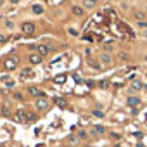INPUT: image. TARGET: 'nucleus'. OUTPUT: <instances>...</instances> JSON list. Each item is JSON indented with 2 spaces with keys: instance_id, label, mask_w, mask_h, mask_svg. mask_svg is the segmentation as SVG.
<instances>
[{
  "instance_id": "nucleus-16",
  "label": "nucleus",
  "mask_w": 147,
  "mask_h": 147,
  "mask_svg": "<svg viewBox=\"0 0 147 147\" xmlns=\"http://www.w3.org/2000/svg\"><path fill=\"white\" fill-rule=\"evenodd\" d=\"M33 12H35V14H43V7L38 5V4H35V5H33Z\"/></svg>"
},
{
  "instance_id": "nucleus-12",
  "label": "nucleus",
  "mask_w": 147,
  "mask_h": 147,
  "mask_svg": "<svg viewBox=\"0 0 147 147\" xmlns=\"http://www.w3.org/2000/svg\"><path fill=\"white\" fill-rule=\"evenodd\" d=\"M130 87H131V90H142V88H144V85H142V82H138V80H133Z\"/></svg>"
},
{
  "instance_id": "nucleus-23",
  "label": "nucleus",
  "mask_w": 147,
  "mask_h": 147,
  "mask_svg": "<svg viewBox=\"0 0 147 147\" xmlns=\"http://www.w3.org/2000/svg\"><path fill=\"white\" fill-rule=\"evenodd\" d=\"M67 31H69V35H73V36H76V35H78V31H76L75 28H69Z\"/></svg>"
},
{
  "instance_id": "nucleus-9",
  "label": "nucleus",
  "mask_w": 147,
  "mask_h": 147,
  "mask_svg": "<svg viewBox=\"0 0 147 147\" xmlns=\"http://www.w3.org/2000/svg\"><path fill=\"white\" fill-rule=\"evenodd\" d=\"M36 52L43 57V55H47V54L50 52V47H47V45H38V47H36Z\"/></svg>"
},
{
  "instance_id": "nucleus-26",
  "label": "nucleus",
  "mask_w": 147,
  "mask_h": 147,
  "mask_svg": "<svg viewBox=\"0 0 147 147\" xmlns=\"http://www.w3.org/2000/svg\"><path fill=\"white\" fill-rule=\"evenodd\" d=\"M83 38H85V40H87V42H92V40H94V36H92V35H85V36H83Z\"/></svg>"
},
{
  "instance_id": "nucleus-29",
  "label": "nucleus",
  "mask_w": 147,
  "mask_h": 147,
  "mask_svg": "<svg viewBox=\"0 0 147 147\" xmlns=\"http://www.w3.org/2000/svg\"><path fill=\"white\" fill-rule=\"evenodd\" d=\"M5 85H7V87H9V88H12V87H14V82H7V83H5Z\"/></svg>"
},
{
  "instance_id": "nucleus-3",
  "label": "nucleus",
  "mask_w": 147,
  "mask_h": 147,
  "mask_svg": "<svg viewBox=\"0 0 147 147\" xmlns=\"http://www.w3.org/2000/svg\"><path fill=\"white\" fill-rule=\"evenodd\" d=\"M14 119H16L18 123H26V121H28V113H26V111H23V109H19V111L16 113Z\"/></svg>"
},
{
  "instance_id": "nucleus-20",
  "label": "nucleus",
  "mask_w": 147,
  "mask_h": 147,
  "mask_svg": "<svg viewBox=\"0 0 147 147\" xmlns=\"http://www.w3.org/2000/svg\"><path fill=\"white\" fill-rule=\"evenodd\" d=\"M36 119V114L33 111H28V121H35Z\"/></svg>"
},
{
  "instance_id": "nucleus-2",
  "label": "nucleus",
  "mask_w": 147,
  "mask_h": 147,
  "mask_svg": "<svg viewBox=\"0 0 147 147\" xmlns=\"http://www.w3.org/2000/svg\"><path fill=\"white\" fill-rule=\"evenodd\" d=\"M18 55H11L7 61H5V69H9V71H12V69H16L18 67Z\"/></svg>"
},
{
  "instance_id": "nucleus-6",
  "label": "nucleus",
  "mask_w": 147,
  "mask_h": 147,
  "mask_svg": "<svg viewBox=\"0 0 147 147\" xmlns=\"http://www.w3.org/2000/svg\"><path fill=\"white\" fill-rule=\"evenodd\" d=\"M99 59H100V62H102V64H106V66L113 62V55H111V54H107V52L100 54V55H99Z\"/></svg>"
},
{
  "instance_id": "nucleus-14",
  "label": "nucleus",
  "mask_w": 147,
  "mask_h": 147,
  "mask_svg": "<svg viewBox=\"0 0 147 147\" xmlns=\"http://www.w3.org/2000/svg\"><path fill=\"white\" fill-rule=\"evenodd\" d=\"M66 80H67V76H66V75H57V76L54 78V83H59V85H61V83H64Z\"/></svg>"
},
{
  "instance_id": "nucleus-22",
  "label": "nucleus",
  "mask_w": 147,
  "mask_h": 147,
  "mask_svg": "<svg viewBox=\"0 0 147 147\" xmlns=\"http://www.w3.org/2000/svg\"><path fill=\"white\" fill-rule=\"evenodd\" d=\"M94 116H97V118H104V113L99 111V109H95V111H94Z\"/></svg>"
},
{
  "instance_id": "nucleus-7",
  "label": "nucleus",
  "mask_w": 147,
  "mask_h": 147,
  "mask_svg": "<svg viewBox=\"0 0 147 147\" xmlns=\"http://www.w3.org/2000/svg\"><path fill=\"white\" fill-rule=\"evenodd\" d=\"M28 94L33 95V97H36V95H38V97H45V94H43L38 87H30V88H28Z\"/></svg>"
},
{
  "instance_id": "nucleus-8",
  "label": "nucleus",
  "mask_w": 147,
  "mask_h": 147,
  "mask_svg": "<svg viewBox=\"0 0 147 147\" xmlns=\"http://www.w3.org/2000/svg\"><path fill=\"white\" fill-rule=\"evenodd\" d=\"M33 75H35V73H33V69L26 67V69H23V73H21V80H28V78H31Z\"/></svg>"
},
{
  "instance_id": "nucleus-27",
  "label": "nucleus",
  "mask_w": 147,
  "mask_h": 147,
  "mask_svg": "<svg viewBox=\"0 0 147 147\" xmlns=\"http://www.w3.org/2000/svg\"><path fill=\"white\" fill-rule=\"evenodd\" d=\"M5 26H7V28H12L14 24H12V21H9V19H7V21H5Z\"/></svg>"
},
{
  "instance_id": "nucleus-31",
  "label": "nucleus",
  "mask_w": 147,
  "mask_h": 147,
  "mask_svg": "<svg viewBox=\"0 0 147 147\" xmlns=\"http://www.w3.org/2000/svg\"><path fill=\"white\" fill-rule=\"evenodd\" d=\"M90 2H95V4H97V0H90Z\"/></svg>"
},
{
  "instance_id": "nucleus-4",
  "label": "nucleus",
  "mask_w": 147,
  "mask_h": 147,
  "mask_svg": "<svg viewBox=\"0 0 147 147\" xmlns=\"http://www.w3.org/2000/svg\"><path fill=\"white\" fill-rule=\"evenodd\" d=\"M47 107H49V100H47L45 97H40V99L36 100V109H38V111H45Z\"/></svg>"
},
{
  "instance_id": "nucleus-13",
  "label": "nucleus",
  "mask_w": 147,
  "mask_h": 147,
  "mask_svg": "<svg viewBox=\"0 0 147 147\" xmlns=\"http://www.w3.org/2000/svg\"><path fill=\"white\" fill-rule=\"evenodd\" d=\"M78 142H80V138H78L76 135H69V137H67V144H71V145H76Z\"/></svg>"
},
{
  "instance_id": "nucleus-28",
  "label": "nucleus",
  "mask_w": 147,
  "mask_h": 147,
  "mask_svg": "<svg viewBox=\"0 0 147 147\" xmlns=\"http://www.w3.org/2000/svg\"><path fill=\"white\" fill-rule=\"evenodd\" d=\"M14 99H18V100H21V99H23V95H21V94H14Z\"/></svg>"
},
{
  "instance_id": "nucleus-11",
  "label": "nucleus",
  "mask_w": 147,
  "mask_h": 147,
  "mask_svg": "<svg viewBox=\"0 0 147 147\" xmlns=\"http://www.w3.org/2000/svg\"><path fill=\"white\" fill-rule=\"evenodd\" d=\"M30 62H31V64H40V62H42V55H40V54L30 55Z\"/></svg>"
},
{
  "instance_id": "nucleus-18",
  "label": "nucleus",
  "mask_w": 147,
  "mask_h": 147,
  "mask_svg": "<svg viewBox=\"0 0 147 147\" xmlns=\"http://www.w3.org/2000/svg\"><path fill=\"white\" fill-rule=\"evenodd\" d=\"M137 28H140V30H147V21H138V23H137Z\"/></svg>"
},
{
  "instance_id": "nucleus-10",
  "label": "nucleus",
  "mask_w": 147,
  "mask_h": 147,
  "mask_svg": "<svg viewBox=\"0 0 147 147\" xmlns=\"http://www.w3.org/2000/svg\"><path fill=\"white\" fill-rule=\"evenodd\" d=\"M71 12H73V14H75L76 18H82V16L85 14V11H83V7H80V5H75V7H73V9H71Z\"/></svg>"
},
{
  "instance_id": "nucleus-15",
  "label": "nucleus",
  "mask_w": 147,
  "mask_h": 147,
  "mask_svg": "<svg viewBox=\"0 0 147 147\" xmlns=\"http://www.w3.org/2000/svg\"><path fill=\"white\" fill-rule=\"evenodd\" d=\"M104 131H106V128H104L102 125H97V126L92 130V133H95V135H97V133H104Z\"/></svg>"
},
{
  "instance_id": "nucleus-5",
  "label": "nucleus",
  "mask_w": 147,
  "mask_h": 147,
  "mask_svg": "<svg viewBox=\"0 0 147 147\" xmlns=\"http://www.w3.org/2000/svg\"><path fill=\"white\" fill-rule=\"evenodd\" d=\"M126 104L130 106V107H137V106H140V97H135V95H131V97H128L126 99Z\"/></svg>"
},
{
  "instance_id": "nucleus-33",
  "label": "nucleus",
  "mask_w": 147,
  "mask_h": 147,
  "mask_svg": "<svg viewBox=\"0 0 147 147\" xmlns=\"http://www.w3.org/2000/svg\"><path fill=\"white\" fill-rule=\"evenodd\" d=\"M145 61H147V55H145Z\"/></svg>"
},
{
  "instance_id": "nucleus-30",
  "label": "nucleus",
  "mask_w": 147,
  "mask_h": 147,
  "mask_svg": "<svg viewBox=\"0 0 147 147\" xmlns=\"http://www.w3.org/2000/svg\"><path fill=\"white\" fill-rule=\"evenodd\" d=\"M2 4H4V0H0V5H2Z\"/></svg>"
},
{
  "instance_id": "nucleus-21",
  "label": "nucleus",
  "mask_w": 147,
  "mask_h": 147,
  "mask_svg": "<svg viewBox=\"0 0 147 147\" xmlns=\"http://www.w3.org/2000/svg\"><path fill=\"white\" fill-rule=\"evenodd\" d=\"M87 137H88V135H87V131H83V130H82V131H78V138H80V140H85Z\"/></svg>"
},
{
  "instance_id": "nucleus-1",
  "label": "nucleus",
  "mask_w": 147,
  "mask_h": 147,
  "mask_svg": "<svg viewBox=\"0 0 147 147\" xmlns=\"http://www.w3.org/2000/svg\"><path fill=\"white\" fill-rule=\"evenodd\" d=\"M35 23H31V21H26V23H23V26H21V31H23V35H33L35 33Z\"/></svg>"
},
{
  "instance_id": "nucleus-32",
  "label": "nucleus",
  "mask_w": 147,
  "mask_h": 147,
  "mask_svg": "<svg viewBox=\"0 0 147 147\" xmlns=\"http://www.w3.org/2000/svg\"><path fill=\"white\" fill-rule=\"evenodd\" d=\"M0 147H5V145H0Z\"/></svg>"
},
{
  "instance_id": "nucleus-17",
  "label": "nucleus",
  "mask_w": 147,
  "mask_h": 147,
  "mask_svg": "<svg viewBox=\"0 0 147 147\" xmlns=\"http://www.w3.org/2000/svg\"><path fill=\"white\" fill-rule=\"evenodd\" d=\"M55 104H57L59 107H66V100L61 99V97H55Z\"/></svg>"
},
{
  "instance_id": "nucleus-24",
  "label": "nucleus",
  "mask_w": 147,
  "mask_h": 147,
  "mask_svg": "<svg viewBox=\"0 0 147 147\" xmlns=\"http://www.w3.org/2000/svg\"><path fill=\"white\" fill-rule=\"evenodd\" d=\"M119 59H121V61H126V59H128V55H126L125 52H121V54H119Z\"/></svg>"
},
{
  "instance_id": "nucleus-25",
  "label": "nucleus",
  "mask_w": 147,
  "mask_h": 147,
  "mask_svg": "<svg viewBox=\"0 0 147 147\" xmlns=\"http://www.w3.org/2000/svg\"><path fill=\"white\" fill-rule=\"evenodd\" d=\"M7 42V36L5 35H0V43H5Z\"/></svg>"
},
{
  "instance_id": "nucleus-19",
  "label": "nucleus",
  "mask_w": 147,
  "mask_h": 147,
  "mask_svg": "<svg viewBox=\"0 0 147 147\" xmlns=\"http://www.w3.org/2000/svg\"><path fill=\"white\" fill-rule=\"evenodd\" d=\"M83 5H85L87 9H92V7H95V2H90V0H85V2H83Z\"/></svg>"
}]
</instances>
